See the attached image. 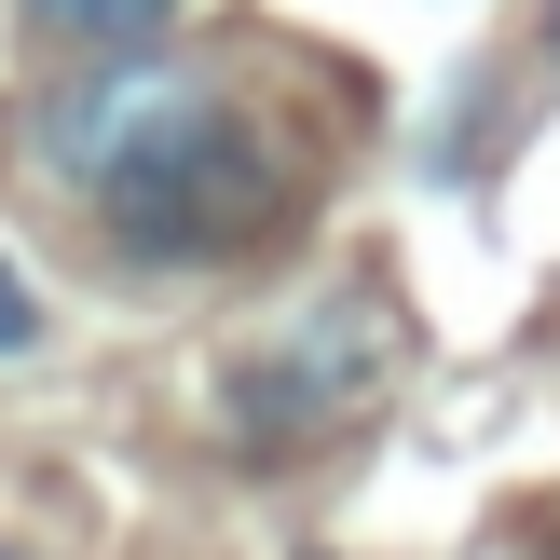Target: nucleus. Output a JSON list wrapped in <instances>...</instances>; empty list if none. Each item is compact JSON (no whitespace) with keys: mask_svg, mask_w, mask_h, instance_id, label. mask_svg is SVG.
Returning a JSON list of instances; mask_svg holds the SVG:
<instances>
[{"mask_svg":"<svg viewBox=\"0 0 560 560\" xmlns=\"http://www.w3.org/2000/svg\"><path fill=\"white\" fill-rule=\"evenodd\" d=\"M42 178L82 206V233L124 273H219L260 260L301 219V164L206 55H96V69L42 82V124H27Z\"/></svg>","mask_w":560,"mask_h":560,"instance_id":"obj_1","label":"nucleus"},{"mask_svg":"<svg viewBox=\"0 0 560 560\" xmlns=\"http://www.w3.org/2000/svg\"><path fill=\"white\" fill-rule=\"evenodd\" d=\"M178 14L191 0H27V27H42L55 55H82V69H96V55H164Z\"/></svg>","mask_w":560,"mask_h":560,"instance_id":"obj_2","label":"nucleus"},{"mask_svg":"<svg viewBox=\"0 0 560 560\" xmlns=\"http://www.w3.org/2000/svg\"><path fill=\"white\" fill-rule=\"evenodd\" d=\"M42 288H27V260H14V246H0V355H42Z\"/></svg>","mask_w":560,"mask_h":560,"instance_id":"obj_3","label":"nucleus"},{"mask_svg":"<svg viewBox=\"0 0 560 560\" xmlns=\"http://www.w3.org/2000/svg\"><path fill=\"white\" fill-rule=\"evenodd\" d=\"M547 55H560V0H547Z\"/></svg>","mask_w":560,"mask_h":560,"instance_id":"obj_4","label":"nucleus"},{"mask_svg":"<svg viewBox=\"0 0 560 560\" xmlns=\"http://www.w3.org/2000/svg\"><path fill=\"white\" fill-rule=\"evenodd\" d=\"M0 560H27V547H0Z\"/></svg>","mask_w":560,"mask_h":560,"instance_id":"obj_5","label":"nucleus"}]
</instances>
